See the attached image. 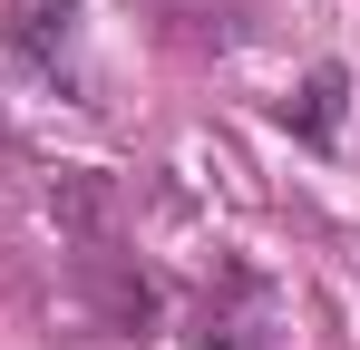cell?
<instances>
[{
    "label": "cell",
    "mask_w": 360,
    "mask_h": 350,
    "mask_svg": "<svg viewBox=\"0 0 360 350\" xmlns=\"http://www.w3.org/2000/svg\"><path fill=\"white\" fill-rule=\"evenodd\" d=\"M0 58L39 88H59L78 108H98V68H88V0H0Z\"/></svg>",
    "instance_id": "1"
},
{
    "label": "cell",
    "mask_w": 360,
    "mask_h": 350,
    "mask_svg": "<svg viewBox=\"0 0 360 350\" xmlns=\"http://www.w3.org/2000/svg\"><path fill=\"white\" fill-rule=\"evenodd\" d=\"M341 98H351V68H341V58H311V68H302V88H292L273 117L292 127L302 146H331V136H341Z\"/></svg>",
    "instance_id": "2"
},
{
    "label": "cell",
    "mask_w": 360,
    "mask_h": 350,
    "mask_svg": "<svg viewBox=\"0 0 360 350\" xmlns=\"http://www.w3.org/2000/svg\"><path fill=\"white\" fill-rule=\"evenodd\" d=\"M10 156H20V146H10V127H0V175H10Z\"/></svg>",
    "instance_id": "3"
}]
</instances>
